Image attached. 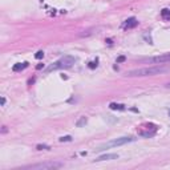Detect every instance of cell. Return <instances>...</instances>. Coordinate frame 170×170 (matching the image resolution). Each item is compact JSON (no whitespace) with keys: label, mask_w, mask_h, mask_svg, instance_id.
<instances>
[{"label":"cell","mask_w":170,"mask_h":170,"mask_svg":"<svg viewBox=\"0 0 170 170\" xmlns=\"http://www.w3.org/2000/svg\"><path fill=\"white\" fill-rule=\"evenodd\" d=\"M169 71L167 66L162 65H156V66H145V68H138L133 69V71H128L125 73L126 77H143V76H154V74L165 73Z\"/></svg>","instance_id":"cell-1"},{"label":"cell","mask_w":170,"mask_h":170,"mask_svg":"<svg viewBox=\"0 0 170 170\" xmlns=\"http://www.w3.org/2000/svg\"><path fill=\"white\" fill-rule=\"evenodd\" d=\"M76 60H77L76 57L66 55V56H64V57H61L60 60H57V61H55L53 64H50V65L48 66L47 69H45V72H47V73H49V72L57 71V69H66V68H71V66L73 65L74 63H76Z\"/></svg>","instance_id":"cell-2"},{"label":"cell","mask_w":170,"mask_h":170,"mask_svg":"<svg viewBox=\"0 0 170 170\" xmlns=\"http://www.w3.org/2000/svg\"><path fill=\"white\" fill-rule=\"evenodd\" d=\"M134 140H135L134 137H121V138H117V140H113V141H110V142L105 143V145H102L100 149H97V150L100 151V150H105V149H109V148H114V146H121V145H125V143L132 142V141H134Z\"/></svg>","instance_id":"cell-3"},{"label":"cell","mask_w":170,"mask_h":170,"mask_svg":"<svg viewBox=\"0 0 170 170\" xmlns=\"http://www.w3.org/2000/svg\"><path fill=\"white\" fill-rule=\"evenodd\" d=\"M63 164L61 162H47V164H36V165H29L25 166V169H57L61 167Z\"/></svg>","instance_id":"cell-4"},{"label":"cell","mask_w":170,"mask_h":170,"mask_svg":"<svg viewBox=\"0 0 170 170\" xmlns=\"http://www.w3.org/2000/svg\"><path fill=\"white\" fill-rule=\"evenodd\" d=\"M148 63H153V64H165V63H170V53H165V55H159V56H154V57L148 58Z\"/></svg>","instance_id":"cell-5"},{"label":"cell","mask_w":170,"mask_h":170,"mask_svg":"<svg viewBox=\"0 0 170 170\" xmlns=\"http://www.w3.org/2000/svg\"><path fill=\"white\" fill-rule=\"evenodd\" d=\"M145 128H146V130L141 129L140 132H138V134L142 135V137H146V138H150V137H153V135L156 134L157 128L154 126V125H145Z\"/></svg>","instance_id":"cell-6"},{"label":"cell","mask_w":170,"mask_h":170,"mask_svg":"<svg viewBox=\"0 0 170 170\" xmlns=\"http://www.w3.org/2000/svg\"><path fill=\"white\" fill-rule=\"evenodd\" d=\"M137 25H138V21H137V19H135V17H130V19H128V20L124 23V28H125V29L134 28V27H137Z\"/></svg>","instance_id":"cell-7"},{"label":"cell","mask_w":170,"mask_h":170,"mask_svg":"<svg viewBox=\"0 0 170 170\" xmlns=\"http://www.w3.org/2000/svg\"><path fill=\"white\" fill-rule=\"evenodd\" d=\"M118 158V154H104V156H100L96 161L100 162V161H109V159H117Z\"/></svg>","instance_id":"cell-8"},{"label":"cell","mask_w":170,"mask_h":170,"mask_svg":"<svg viewBox=\"0 0 170 170\" xmlns=\"http://www.w3.org/2000/svg\"><path fill=\"white\" fill-rule=\"evenodd\" d=\"M27 66H28V63H19V64H15V65L12 66V71L13 72H19V71L25 69Z\"/></svg>","instance_id":"cell-9"},{"label":"cell","mask_w":170,"mask_h":170,"mask_svg":"<svg viewBox=\"0 0 170 170\" xmlns=\"http://www.w3.org/2000/svg\"><path fill=\"white\" fill-rule=\"evenodd\" d=\"M109 108H110L112 110H124V109H125V105H122V104L112 102L110 105H109Z\"/></svg>","instance_id":"cell-10"},{"label":"cell","mask_w":170,"mask_h":170,"mask_svg":"<svg viewBox=\"0 0 170 170\" xmlns=\"http://www.w3.org/2000/svg\"><path fill=\"white\" fill-rule=\"evenodd\" d=\"M161 15H162V17H165V19L170 17V9H167V8H164V9L161 11Z\"/></svg>","instance_id":"cell-11"},{"label":"cell","mask_w":170,"mask_h":170,"mask_svg":"<svg viewBox=\"0 0 170 170\" xmlns=\"http://www.w3.org/2000/svg\"><path fill=\"white\" fill-rule=\"evenodd\" d=\"M35 57H36L37 60H41V58L44 57V52H42V50H39V52H36V55H35Z\"/></svg>","instance_id":"cell-12"},{"label":"cell","mask_w":170,"mask_h":170,"mask_svg":"<svg viewBox=\"0 0 170 170\" xmlns=\"http://www.w3.org/2000/svg\"><path fill=\"white\" fill-rule=\"evenodd\" d=\"M84 124H86V118H85V117H82L81 120H79V121H77V126H82V125Z\"/></svg>","instance_id":"cell-13"},{"label":"cell","mask_w":170,"mask_h":170,"mask_svg":"<svg viewBox=\"0 0 170 170\" xmlns=\"http://www.w3.org/2000/svg\"><path fill=\"white\" fill-rule=\"evenodd\" d=\"M88 66H89L90 69H94L96 66H97V60H96V61H90V63L88 64Z\"/></svg>","instance_id":"cell-14"},{"label":"cell","mask_w":170,"mask_h":170,"mask_svg":"<svg viewBox=\"0 0 170 170\" xmlns=\"http://www.w3.org/2000/svg\"><path fill=\"white\" fill-rule=\"evenodd\" d=\"M60 141H61V142H64V141H72V137H71V135H65V137H61Z\"/></svg>","instance_id":"cell-15"},{"label":"cell","mask_w":170,"mask_h":170,"mask_svg":"<svg viewBox=\"0 0 170 170\" xmlns=\"http://www.w3.org/2000/svg\"><path fill=\"white\" fill-rule=\"evenodd\" d=\"M42 149H49V146H47V145H37V150H42Z\"/></svg>","instance_id":"cell-16"},{"label":"cell","mask_w":170,"mask_h":170,"mask_svg":"<svg viewBox=\"0 0 170 170\" xmlns=\"http://www.w3.org/2000/svg\"><path fill=\"white\" fill-rule=\"evenodd\" d=\"M122 61H125V57L124 56H120V57L117 58V63H122Z\"/></svg>","instance_id":"cell-17"},{"label":"cell","mask_w":170,"mask_h":170,"mask_svg":"<svg viewBox=\"0 0 170 170\" xmlns=\"http://www.w3.org/2000/svg\"><path fill=\"white\" fill-rule=\"evenodd\" d=\"M4 104H5V98L1 97V105H4Z\"/></svg>","instance_id":"cell-18"},{"label":"cell","mask_w":170,"mask_h":170,"mask_svg":"<svg viewBox=\"0 0 170 170\" xmlns=\"http://www.w3.org/2000/svg\"><path fill=\"white\" fill-rule=\"evenodd\" d=\"M41 68H42V65H41V64H39V65L36 66V69H41Z\"/></svg>","instance_id":"cell-19"},{"label":"cell","mask_w":170,"mask_h":170,"mask_svg":"<svg viewBox=\"0 0 170 170\" xmlns=\"http://www.w3.org/2000/svg\"><path fill=\"white\" fill-rule=\"evenodd\" d=\"M166 86H167V88H170V82H169V84H167V85H166Z\"/></svg>","instance_id":"cell-20"},{"label":"cell","mask_w":170,"mask_h":170,"mask_svg":"<svg viewBox=\"0 0 170 170\" xmlns=\"http://www.w3.org/2000/svg\"><path fill=\"white\" fill-rule=\"evenodd\" d=\"M169 116H170V110H169Z\"/></svg>","instance_id":"cell-21"}]
</instances>
